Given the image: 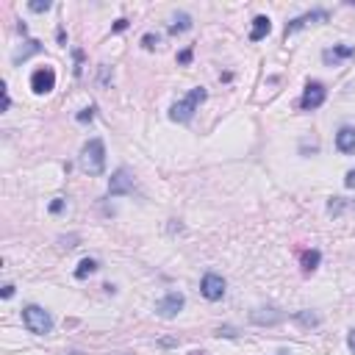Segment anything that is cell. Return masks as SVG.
Here are the masks:
<instances>
[{"label": "cell", "mask_w": 355, "mask_h": 355, "mask_svg": "<svg viewBox=\"0 0 355 355\" xmlns=\"http://www.w3.org/2000/svg\"><path fill=\"white\" fill-rule=\"evenodd\" d=\"M183 305H186V297H183L181 291H169V294H164L159 303H155V313H159L161 319H175L177 313L183 311Z\"/></svg>", "instance_id": "5b68a950"}, {"label": "cell", "mask_w": 355, "mask_h": 355, "mask_svg": "<svg viewBox=\"0 0 355 355\" xmlns=\"http://www.w3.org/2000/svg\"><path fill=\"white\" fill-rule=\"evenodd\" d=\"M81 169L86 175H103L106 172V142L100 136L89 139L81 150Z\"/></svg>", "instance_id": "6da1fadb"}, {"label": "cell", "mask_w": 355, "mask_h": 355, "mask_svg": "<svg viewBox=\"0 0 355 355\" xmlns=\"http://www.w3.org/2000/svg\"><path fill=\"white\" fill-rule=\"evenodd\" d=\"M319 261H322V252H319V250H305L303 255H300V266H303V272H305V275L317 272Z\"/></svg>", "instance_id": "5bb4252c"}, {"label": "cell", "mask_w": 355, "mask_h": 355, "mask_svg": "<svg viewBox=\"0 0 355 355\" xmlns=\"http://www.w3.org/2000/svg\"><path fill=\"white\" fill-rule=\"evenodd\" d=\"M216 336H228V339H233V336H236V330H233V327H220V330H216Z\"/></svg>", "instance_id": "d6a6232c"}, {"label": "cell", "mask_w": 355, "mask_h": 355, "mask_svg": "<svg viewBox=\"0 0 355 355\" xmlns=\"http://www.w3.org/2000/svg\"><path fill=\"white\" fill-rule=\"evenodd\" d=\"M344 186H347V189H355V169H350V172H347V177H344Z\"/></svg>", "instance_id": "f546056e"}, {"label": "cell", "mask_w": 355, "mask_h": 355, "mask_svg": "<svg viewBox=\"0 0 355 355\" xmlns=\"http://www.w3.org/2000/svg\"><path fill=\"white\" fill-rule=\"evenodd\" d=\"M94 111H97V108H94V106H89V108H81V111L75 114V120H78V122H92V120H94Z\"/></svg>", "instance_id": "603a6c76"}, {"label": "cell", "mask_w": 355, "mask_h": 355, "mask_svg": "<svg viewBox=\"0 0 355 355\" xmlns=\"http://www.w3.org/2000/svg\"><path fill=\"white\" fill-rule=\"evenodd\" d=\"M72 61H75L72 75H75V78H81V75H84V50H81V47H75V50H72Z\"/></svg>", "instance_id": "ffe728a7"}, {"label": "cell", "mask_w": 355, "mask_h": 355, "mask_svg": "<svg viewBox=\"0 0 355 355\" xmlns=\"http://www.w3.org/2000/svg\"><path fill=\"white\" fill-rule=\"evenodd\" d=\"M272 31V19L266 14H258L255 19H252V28H250V42H261V39H266V33Z\"/></svg>", "instance_id": "4fadbf2b"}, {"label": "cell", "mask_w": 355, "mask_h": 355, "mask_svg": "<svg viewBox=\"0 0 355 355\" xmlns=\"http://www.w3.org/2000/svg\"><path fill=\"white\" fill-rule=\"evenodd\" d=\"M347 347H350V352L355 355V327H352L350 333H347Z\"/></svg>", "instance_id": "1f68e13d"}, {"label": "cell", "mask_w": 355, "mask_h": 355, "mask_svg": "<svg viewBox=\"0 0 355 355\" xmlns=\"http://www.w3.org/2000/svg\"><path fill=\"white\" fill-rule=\"evenodd\" d=\"M189 355H208V352H206V350H192Z\"/></svg>", "instance_id": "e575fe53"}, {"label": "cell", "mask_w": 355, "mask_h": 355, "mask_svg": "<svg viewBox=\"0 0 355 355\" xmlns=\"http://www.w3.org/2000/svg\"><path fill=\"white\" fill-rule=\"evenodd\" d=\"M56 39H58V45H61V47L67 45V31L61 28V25H58V28H56Z\"/></svg>", "instance_id": "4dcf8cb0"}, {"label": "cell", "mask_w": 355, "mask_h": 355, "mask_svg": "<svg viewBox=\"0 0 355 355\" xmlns=\"http://www.w3.org/2000/svg\"><path fill=\"white\" fill-rule=\"evenodd\" d=\"M39 50H42V42H39V39H28L23 50H17V53H14V64H23L25 58H31L33 53H39Z\"/></svg>", "instance_id": "e0dca14e"}, {"label": "cell", "mask_w": 355, "mask_h": 355, "mask_svg": "<svg viewBox=\"0 0 355 355\" xmlns=\"http://www.w3.org/2000/svg\"><path fill=\"white\" fill-rule=\"evenodd\" d=\"M0 94H3V106H0V111H9L11 108V97H9V89L0 86Z\"/></svg>", "instance_id": "4316f807"}, {"label": "cell", "mask_w": 355, "mask_h": 355, "mask_svg": "<svg viewBox=\"0 0 355 355\" xmlns=\"http://www.w3.org/2000/svg\"><path fill=\"white\" fill-rule=\"evenodd\" d=\"M336 150L341 155H352L355 153V128L352 125H341L336 133Z\"/></svg>", "instance_id": "7c38bea8"}, {"label": "cell", "mask_w": 355, "mask_h": 355, "mask_svg": "<svg viewBox=\"0 0 355 355\" xmlns=\"http://www.w3.org/2000/svg\"><path fill=\"white\" fill-rule=\"evenodd\" d=\"M192 17L186 14V11H177L175 19H172V25H169V33H186V31H192Z\"/></svg>", "instance_id": "2e32d148"}, {"label": "cell", "mask_w": 355, "mask_h": 355, "mask_svg": "<svg viewBox=\"0 0 355 355\" xmlns=\"http://www.w3.org/2000/svg\"><path fill=\"white\" fill-rule=\"evenodd\" d=\"M142 47H145V50H155V47H159V33H145V36H142Z\"/></svg>", "instance_id": "7402d4cb"}, {"label": "cell", "mask_w": 355, "mask_h": 355, "mask_svg": "<svg viewBox=\"0 0 355 355\" xmlns=\"http://www.w3.org/2000/svg\"><path fill=\"white\" fill-rule=\"evenodd\" d=\"M283 319H286V313L278 311V308H255V311H250V322L261 325V327H275V325H281Z\"/></svg>", "instance_id": "30bf717a"}, {"label": "cell", "mask_w": 355, "mask_h": 355, "mask_svg": "<svg viewBox=\"0 0 355 355\" xmlns=\"http://www.w3.org/2000/svg\"><path fill=\"white\" fill-rule=\"evenodd\" d=\"M31 89H33V94H50L53 89H56V70H53V67H39V70H33Z\"/></svg>", "instance_id": "ba28073f"}, {"label": "cell", "mask_w": 355, "mask_h": 355, "mask_svg": "<svg viewBox=\"0 0 355 355\" xmlns=\"http://www.w3.org/2000/svg\"><path fill=\"white\" fill-rule=\"evenodd\" d=\"M0 297H3V300H11V297H14V283H6L3 289H0Z\"/></svg>", "instance_id": "83f0119b"}, {"label": "cell", "mask_w": 355, "mask_h": 355, "mask_svg": "<svg viewBox=\"0 0 355 355\" xmlns=\"http://www.w3.org/2000/svg\"><path fill=\"white\" fill-rule=\"evenodd\" d=\"M327 19H330V14H327L325 9L305 11V14H300V17H294V19H289V23H286V36L297 33L300 28H305V25H311V23H327Z\"/></svg>", "instance_id": "9c48e42d"}, {"label": "cell", "mask_w": 355, "mask_h": 355, "mask_svg": "<svg viewBox=\"0 0 355 355\" xmlns=\"http://www.w3.org/2000/svg\"><path fill=\"white\" fill-rule=\"evenodd\" d=\"M352 56H355V47L352 45H333V47H327V50L322 53V61H325V64L339 67L341 61H347V58H352Z\"/></svg>", "instance_id": "8fae6325"}, {"label": "cell", "mask_w": 355, "mask_h": 355, "mask_svg": "<svg viewBox=\"0 0 355 355\" xmlns=\"http://www.w3.org/2000/svg\"><path fill=\"white\" fill-rule=\"evenodd\" d=\"M64 206H67L64 197H56V200L50 203V214H61V211H64Z\"/></svg>", "instance_id": "d4e9b609"}, {"label": "cell", "mask_w": 355, "mask_h": 355, "mask_svg": "<svg viewBox=\"0 0 355 355\" xmlns=\"http://www.w3.org/2000/svg\"><path fill=\"white\" fill-rule=\"evenodd\" d=\"M125 28H128V19H125V17H120L117 23L111 25V31H114V33H122V31H125Z\"/></svg>", "instance_id": "f1b7e54d"}, {"label": "cell", "mask_w": 355, "mask_h": 355, "mask_svg": "<svg viewBox=\"0 0 355 355\" xmlns=\"http://www.w3.org/2000/svg\"><path fill=\"white\" fill-rule=\"evenodd\" d=\"M192 56H194V53H192V47H186V50H181V53H177V64H183V67H186L189 61H192Z\"/></svg>", "instance_id": "484cf974"}, {"label": "cell", "mask_w": 355, "mask_h": 355, "mask_svg": "<svg viewBox=\"0 0 355 355\" xmlns=\"http://www.w3.org/2000/svg\"><path fill=\"white\" fill-rule=\"evenodd\" d=\"M50 0H31V3H28V9L33 11V14H42V11H47V9H50Z\"/></svg>", "instance_id": "44dd1931"}, {"label": "cell", "mask_w": 355, "mask_h": 355, "mask_svg": "<svg viewBox=\"0 0 355 355\" xmlns=\"http://www.w3.org/2000/svg\"><path fill=\"white\" fill-rule=\"evenodd\" d=\"M136 183H133V175L128 172L125 167H120L117 172L111 175L108 181V197H122V194H133Z\"/></svg>", "instance_id": "52a82bcc"}, {"label": "cell", "mask_w": 355, "mask_h": 355, "mask_svg": "<svg viewBox=\"0 0 355 355\" xmlns=\"http://www.w3.org/2000/svg\"><path fill=\"white\" fill-rule=\"evenodd\" d=\"M200 294L208 300V303H216V300L225 297V278L216 275V272H206L200 281Z\"/></svg>", "instance_id": "8992f818"}, {"label": "cell", "mask_w": 355, "mask_h": 355, "mask_svg": "<svg viewBox=\"0 0 355 355\" xmlns=\"http://www.w3.org/2000/svg\"><path fill=\"white\" fill-rule=\"evenodd\" d=\"M97 269H100V264L94 261V258H84V261L75 266V281H86V278L94 275Z\"/></svg>", "instance_id": "9a60e30c"}, {"label": "cell", "mask_w": 355, "mask_h": 355, "mask_svg": "<svg viewBox=\"0 0 355 355\" xmlns=\"http://www.w3.org/2000/svg\"><path fill=\"white\" fill-rule=\"evenodd\" d=\"M23 325L28 327L33 336H47L53 330V319L42 305H25L23 308Z\"/></svg>", "instance_id": "3957f363"}, {"label": "cell", "mask_w": 355, "mask_h": 355, "mask_svg": "<svg viewBox=\"0 0 355 355\" xmlns=\"http://www.w3.org/2000/svg\"><path fill=\"white\" fill-rule=\"evenodd\" d=\"M294 322H300V325H305V327H319V313H313V311H297L294 313Z\"/></svg>", "instance_id": "d6986e66"}, {"label": "cell", "mask_w": 355, "mask_h": 355, "mask_svg": "<svg viewBox=\"0 0 355 355\" xmlns=\"http://www.w3.org/2000/svg\"><path fill=\"white\" fill-rule=\"evenodd\" d=\"M347 208H355V206H352V203H344V197H330V200H327V214H330V216L344 214Z\"/></svg>", "instance_id": "ac0fdd59"}, {"label": "cell", "mask_w": 355, "mask_h": 355, "mask_svg": "<svg viewBox=\"0 0 355 355\" xmlns=\"http://www.w3.org/2000/svg\"><path fill=\"white\" fill-rule=\"evenodd\" d=\"M108 81H111V67L100 64V86H108Z\"/></svg>", "instance_id": "cb8c5ba5"}, {"label": "cell", "mask_w": 355, "mask_h": 355, "mask_svg": "<svg viewBox=\"0 0 355 355\" xmlns=\"http://www.w3.org/2000/svg\"><path fill=\"white\" fill-rule=\"evenodd\" d=\"M159 344H161V347H175V344H177V341H175V339H161V341H159Z\"/></svg>", "instance_id": "836d02e7"}, {"label": "cell", "mask_w": 355, "mask_h": 355, "mask_svg": "<svg viewBox=\"0 0 355 355\" xmlns=\"http://www.w3.org/2000/svg\"><path fill=\"white\" fill-rule=\"evenodd\" d=\"M208 97V92L203 86H194L192 92L186 94L183 100H177V103L169 108V120L172 122H192V117H194V111L200 108V103Z\"/></svg>", "instance_id": "7a4b0ae2"}, {"label": "cell", "mask_w": 355, "mask_h": 355, "mask_svg": "<svg viewBox=\"0 0 355 355\" xmlns=\"http://www.w3.org/2000/svg\"><path fill=\"white\" fill-rule=\"evenodd\" d=\"M325 100H327V89H325V84H319V81H311V84L305 86L303 97H300V108H303V111H317L319 106H325Z\"/></svg>", "instance_id": "277c9868"}]
</instances>
